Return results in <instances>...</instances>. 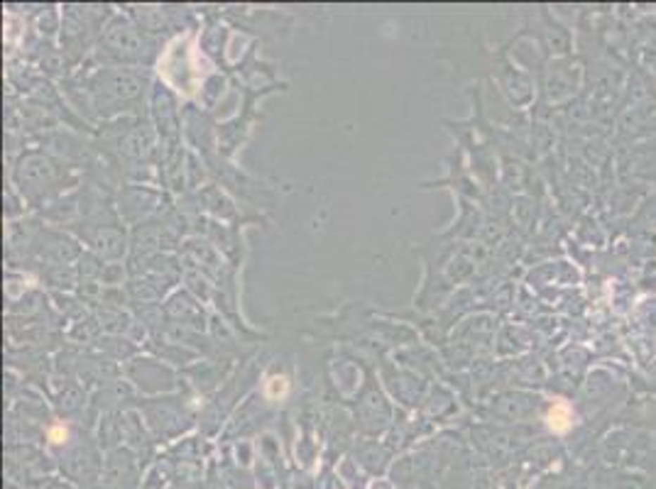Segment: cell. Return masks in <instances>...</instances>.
I'll return each instance as SVG.
<instances>
[{
    "label": "cell",
    "mask_w": 656,
    "mask_h": 489,
    "mask_svg": "<svg viewBox=\"0 0 656 489\" xmlns=\"http://www.w3.org/2000/svg\"><path fill=\"white\" fill-rule=\"evenodd\" d=\"M94 106L101 113L122 110V106L137 101L145 91V76L130 69H103L89 84Z\"/></svg>",
    "instance_id": "cell-1"
},
{
    "label": "cell",
    "mask_w": 656,
    "mask_h": 489,
    "mask_svg": "<svg viewBox=\"0 0 656 489\" xmlns=\"http://www.w3.org/2000/svg\"><path fill=\"white\" fill-rule=\"evenodd\" d=\"M99 54L111 61H147L152 54V44L127 20H113L101 34Z\"/></svg>",
    "instance_id": "cell-2"
},
{
    "label": "cell",
    "mask_w": 656,
    "mask_h": 489,
    "mask_svg": "<svg viewBox=\"0 0 656 489\" xmlns=\"http://www.w3.org/2000/svg\"><path fill=\"white\" fill-rule=\"evenodd\" d=\"M56 164L49 162L47 157H27L23 159L18 169V182L23 186V191H27L30 196L49 191L52 184L56 182Z\"/></svg>",
    "instance_id": "cell-3"
},
{
    "label": "cell",
    "mask_w": 656,
    "mask_h": 489,
    "mask_svg": "<svg viewBox=\"0 0 656 489\" xmlns=\"http://www.w3.org/2000/svg\"><path fill=\"white\" fill-rule=\"evenodd\" d=\"M152 147V132L147 127H135V130L127 135L125 140V152L132 154V157H145Z\"/></svg>",
    "instance_id": "cell-4"
}]
</instances>
